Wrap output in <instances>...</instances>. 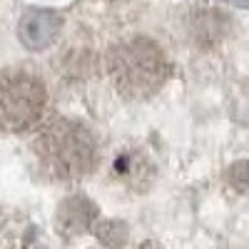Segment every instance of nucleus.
I'll list each match as a JSON object with an SVG mask.
<instances>
[{"label":"nucleus","instance_id":"5","mask_svg":"<svg viewBox=\"0 0 249 249\" xmlns=\"http://www.w3.org/2000/svg\"><path fill=\"white\" fill-rule=\"evenodd\" d=\"M97 222V207L92 199L72 195L68 199H62L55 214V227L62 237H80L90 232Z\"/></svg>","mask_w":249,"mask_h":249},{"label":"nucleus","instance_id":"2","mask_svg":"<svg viewBox=\"0 0 249 249\" xmlns=\"http://www.w3.org/2000/svg\"><path fill=\"white\" fill-rule=\"evenodd\" d=\"M37 164L50 179H77L95 167V140L85 124L75 120H55L37 135Z\"/></svg>","mask_w":249,"mask_h":249},{"label":"nucleus","instance_id":"8","mask_svg":"<svg viewBox=\"0 0 249 249\" xmlns=\"http://www.w3.org/2000/svg\"><path fill=\"white\" fill-rule=\"evenodd\" d=\"M140 249H160V247H157V244H155V242H147V244H142V247H140Z\"/></svg>","mask_w":249,"mask_h":249},{"label":"nucleus","instance_id":"3","mask_svg":"<svg viewBox=\"0 0 249 249\" xmlns=\"http://www.w3.org/2000/svg\"><path fill=\"white\" fill-rule=\"evenodd\" d=\"M48 102L45 85L37 75L8 68L0 70V130L23 132L40 120Z\"/></svg>","mask_w":249,"mask_h":249},{"label":"nucleus","instance_id":"1","mask_svg":"<svg viewBox=\"0 0 249 249\" xmlns=\"http://www.w3.org/2000/svg\"><path fill=\"white\" fill-rule=\"evenodd\" d=\"M107 70L115 88L130 100L152 97L170 77V62L147 37L120 40L107 53Z\"/></svg>","mask_w":249,"mask_h":249},{"label":"nucleus","instance_id":"6","mask_svg":"<svg viewBox=\"0 0 249 249\" xmlns=\"http://www.w3.org/2000/svg\"><path fill=\"white\" fill-rule=\"evenodd\" d=\"M95 232H97V239L107 249H122L127 244V224L124 222H117V219L100 222Z\"/></svg>","mask_w":249,"mask_h":249},{"label":"nucleus","instance_id":"7","mask_svg":"<svg viewBox=\"0 0 249 249\" xmlns=\"http://www.w3.org/2000/svg\"><path fill=\"white\" fill-rule=\"evenodd\" d=\"M227 182L237 192H249V160H239L227 170Z\"/></svg>","mask_w":249,"mask_h":249},{"label":"nucleus","instance_id":"4","mask_svg":"<svg viewBox=\"0 0 249 249\" xmlns=\"http://www.w3.org/2000/svg\"><path fill=\"white\" fill-rule=\"evenodd\" d=\"M62 30V15L48 8H33L28 10L18 23V37L28 50H48Z\"/></svg>","mask_w":249,"mask_h":249}]
</instances>
